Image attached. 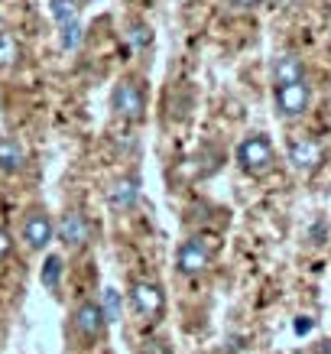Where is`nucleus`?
I'll use <instances>...</instances> for the list:
<instances>
[{
  "instance_id": "obj_1",
  "label": "nucleus",
  "mask_w": 331,
  "mask_h": 354,
  "mask_svg": "<svg viewBox=\"0 0 331 354\" xmlns=\"http://www.w3.org/2000/svg\"><path fill=\"white\" fill-rule=\"evenodd\" d=\"M237 162H240V169L247 176H267L273 169V162H276V150H273L267 133H250V137L240 140Z\"/></svg>"
},
{
  "instance_id": "obj_2",
  "label": "nucleus",
  "mask_w": 331,
  "mask_h": 354,
  "mask_svg": "<svg viewBox=\"0 0 331 354\" xmlns=\"http://www.w3.org/2000/svg\"><path fill=\"white\" fill-rule=\"evenodd\" d=\"M111 108L120 120H140L146 111V85L133 75L120 78L114 85V95H111Z\"/></svg>"
},
{
  "instance_id": "obj_3",
  "label": "nucleus",
  "mask_w": 331,
  "mask_h": 354,
  "mask_svg": "<svg viewBox=\"0 0 331 354\" xmlns=\"http://www.w3.org/2000/svg\"><path fill=\"white\" fill-rule=\"evenodd\" d=\"M273 101H276L279 118L296 120V118H302V114L309 111L312 88L305 85V78H299V82H289V85H279L276 91H273Z\"/></svg>"
},
{
  "instance_id": "obj_4",
  "label": "nucleus",
  "mask_w": 331,
  "mask_h": 354,
  "mask_svg": "<svg viewBox=\"0 0 331 354\" xmlns=\"http://www.w3.org/2000/svg\"><path fill=\"white\" fill-rule=\"evenodd\" d=\"M130 302H133V309L146 319V322H156L166 309V292H162L160 283H150V279H137L133 286H130Z\"/></svg>"
},
{
  "instance_id": "obj_5",
  "label": "nucleus",
  "mask_w": 331,
  "mask_h": 354,
  "mask_svg": "<svg viewBox=\"0 0 331 354\" xmlns=\"http://www.w3.org/2000/svg\"><path fill=\"white\" fill-rule=\"evenodd\" d=\"M211 267V247L205 244L202 237H189L182 241L179 250H176V270L182 277H198Z\"/></svg>"
},
{
  "instance_id": "obj_6",
  "label": "nucleus",
  "mask_w": 331,
  "mask_h": 354,
  "mask_svg": "<svg viewBox=\"0 0 331 354\" xmlns=\"http://www.w3.org/2000/svg\"><path fill=\"white\" fill-rule=\"evenodd\" d=\"M55 234H59V241H62L68 250H82V247L91 241V221H88L85 212L68 208V212H62V218H59Z\"/></svg>"
},
{
  "instance_id": "obj_7",
  "label": "nucleus",
  "mask_w": 331,
  "mask_h": 354,
  "mask_svg": "<svg viewBox=\"0 0 331 354\" xmlns=\"http://www.w3.org/2000/svg\"><path fill=\"white\" fill-rule=\"evenodd\" d=\"M53 234H55V225H53V218H49L46 208L26 212V218H23V225H20V237L26 241L30 250H46L49 241H53Z\"/></svg>"
},
{
  "instance_id": "obj_8",
  "label": "nucleus",
  "mask_w": 331,
  "mask_h": 354,
  "mask_svg": "<svg viewBox=\"0 0 331 354\" xmlns=\"http://www.w3.org/2000/svg\"><path fill=\"white\" fill-rule=\"evenodd\" d=\"M289 162L299 172H315L325 162V147L315 137H296L289 143Z\"/></svg>"
},
{
  "instance_id": "obj_9",
  "label": "nucleus",
  "mask_w": 331,
  "mask_h": 354,
  "mask_svg": "<svg viewBox=\"0 0 331 354\" xmlns=\"http://www.w3.org/2000/svg\"><path fill=\"white\" fill-rule=\"evenodd\" d=\"M104 312L97 302H82L75 309V332L85 338V342H95L97 335L104 332Z\"/></svg>"
},
{
  "instance_id": "obj_10",
  "label": "nucleus",
  "mask_w": 331,
  "mask_h": 354,
  "mask_svg": "<svg viewBox=\"0 0 331 354\" xmlns=\"http://www.w3.org/2000/svg\"><path fill=\"white\" fill-rule=\"evenodd\" d=\"M107 202H111V208H117V212H130L140 202V176H133V172L120 176L117 183L111 185Z\"/></svg>"
},
{
  "instance_id": "obj_11",
  "label": "nucleus",
  "mask_w": 331,
  "mask_h": 354,
  "mask_svg": "<svg viewBox=\"0 0 331 354\" xmlns=\"http://www.w3.org/2000/svg\"><path fill=\"white\" fill-rule=\"evenodd\" d=\"M299 78H305V62L296 53H283L273 59V88L299 82Z\"/></svg>"
},
{
  "instance_id": "obj_12",
  "label": "nucleus",
  "mask_w": 331,
  "mask_h": 354,
  "mask_svg": "<svg viewBox=\"0 0 331 354\" xmlns=\"http://www.w3.org/2000/svg\"><path fill=\"white\" fill-rule=\"evenodd\" d=\"M26 166V153L13 137H0V172L3 176H17Z\"/></svg>"
},
{
  "instance_id": "obj_13",
  "label": "nucleus",
  "mask_w": 331,
  "mask_h": 354,
  "mask_svg": "<svg viewBox=\"0 0 331 354\" xmlns=\"http://www.w3.org/2000/svg\"><path fill=\"white\" fill-rule=\"evenodd\" d=\"M20 59V43L10 30H0V72H10Z\"/></svg>"
},
{
  "instance_id": "obj_14",
  "label": "nucleus",
  "mask_w": 331,
  "mask_h": 354,
  "mask_svg": "<svg viewBox=\"0 0 331 354\" xmlns=\"http://www.w3.org/2000/svg\"><path fill=\"white\" fill-rule=\"evenodd\" d=\"M62 257H55V254H49L43 263V273H39V279H43L46 290H59V283H62Z\"/></svg>"
},
{
  "instance_id": "obj_15",
  "label": "nucleus",
  "mask_w": 331,
  "mask_h": 354,
  "mask_svg": "<svg viewBox=\"0 0 331 354\" xmlns=\"http://www.w3.org/2000/svg\"><path fill=\"white\" fill-rule=\"evenodd\" d=\"M49 13H53V20L62 26V23L78 17V0H49Z\"/></svg>"
},
{
  "instance_id": "obj_16",
  "label": "nucleus",
  "mask_w": 331,
  "mask_h": 354,
  "mask_svg": "<svg viewBox=\"0 0 331 354\" xmlns=\"http://www.w3.org/2000/svg\"><path fill=\"white\" fill-rule=\"evenodd\" d=\"M127 39H130V46H133V49H150V46H153V30L146 26V23H130Z\"/></svg>"
},
{
  "instance_id": "obj_17",
  "label": "nucleus",
  "mask_w": 331,
  "mask_h": 354,
  "mask_svg": "<svg viewBox=\"0 0 331 354\" xmlns=\"http://www.w3.org/2000/svg\"><path fill=\"white\" fill-rule=\"evenodd\" d=\"M101 312H104V322H117L120 319V296L117 290H104V296H101Z\"/></svg>"
},
{
  "instance_id": "obj_18",
  "label": "nucleus",
  "mask_w": 331,
  "mask_h": 354,
  "mask_svg": "<svg viewBox=\"0 0 331 354\" xmlns=\"http://www.w3.org/2000/svg\"><path fill=\"white\" fill-rule=\"evenodd\" d=\"M59 39H62L65 49H78V46H82V23H78V17L62 23V36H59Z\"/></svg>"
},
{
  "instance_id": "obj_19",
  "label": "nucleus",
  "mask_w": 331,
  "mask_h": 354,
  "mask_svg": "<svg viewBox=\"0 0 331 354\" xmlns=\"http://www.w3.org/2000/svg\"><path fill=\"white\" fill-rule=\"evenodd\" d=\"M10 254H13V237H10V231L0 227V260H7Z\"/></svg>"
},
{
  "instance_id": "obj_20",
  "label": "nucleus",
  "mask_w": 331,
  "mask_h": 354,
  "mask_svg": "<svg viewBox=\"0 0 331 354\" xmlns=\"http://www.w3.org/2000/svg\"><path fill=\"white\" fill-rule=\"evenodd\" d=\"M227 7L237 13H247V10H254V7H260V0H227Z\"/></svg>"
},
{
  "instance_id": "obj_21",
  "label": "nucleus",
  "mask_w": 331,
  "mask_h": 354,
  "mask_svg": "<svg viewBox=\"0 0 331 354\" xmlns=\"http://www.w3.org/2000/svg\"><path fill=\"white\" fill-rule=\"evenodd\" d=\"M309 328H312V322H309V319H299V322H296V332H299V335H305V332H309Z\"/></svg>"
},
{
  "instance_id": "obj_22",
  "label": "nucleus",
  "mask_w": 331,
  "mask_h": 354,
  "mask_svg": "<svg viewBox=\"0 0 331 354\" xmlns=\"http://www.w3.org/2000/svg\"><path fill=\"white\" fill-rule=\"evenodd\" d=\"M296 3H299V0H273V7H283V10H286V7H296Z\"/></svg>"
}]
</instances>
